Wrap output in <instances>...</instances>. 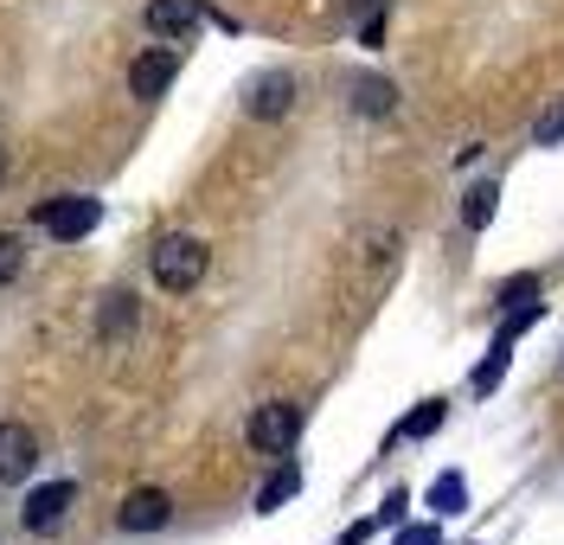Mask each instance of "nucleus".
Returning <instances> with one entry per match:
<instances>
[{"mask_svg": "<svg viewBox=\"0 0 564 545\" xmlns=\"http://www.w3.org/2000/svg\"><path fill=\"white\" fill-rule=\"evenodd\" d=\"M206 238H193V231H161L154 238V251H148V270H154V283L167 295H186V290H199V276H206Z\"/></svg>", "mask_w": 564, "mask_h": 545, "instance_id": "1", "label": "nucleus"}, {"mask_svg": "<svg viewBox=\"0 0 564 545\" xmlns=\"http://www.w3.org/2000/svg\"><path fill=\"white\" fill-rule=\"evenodd\" d=\"M97 218H104V206H97L90 193H58V199H45L33 212V225L45 238H58V244H77V238L97 231Z\"/></svg>", "mask_w": 564, "mask_h": 545, "instance_id": "2", "label": "nucleus"}, {"mask_svg": "<svg viewBox=\"0 0 564 545\" xmlns=\"http://www.w3.org/2000/svg\"><path fill=\"white\" fill-rule=\"evenodd\" d=\"M250 449L257 456H289L295 449V436H302V404H289V399H276V404H263L257 417H250Z\"/></svg>", "mask_w": 564, "mask_h": 545, "instance_id": "3", "label": "nucleus"}, {"mask_svg": "<svg viewBox=\"0 0 564 545\" xmlns=\"http://www.w3.org/2000/svg\"><path fill=\"white\" fill-rule=\"evenodd\" d=\"M70 501H77V488L70 481H45V488H33L26 494V508H20V520H26V533H58L65 526Z\"/></svg>", "mask_w": 564, "mask_h": 545, "instance_id": "4", "label": "nucleus"}, {"mask_svg": "<svg viewBox=\"0 0 564 545\" xmlns=\"http://www.w3.org/2000/svg\"><path fill=\"white\" fill-rule=\"evenodd\" d=\"M180 77V58L167 52V45H154V52H141L135 65H129V90H135L141 103H154V97H167Z\"/></svg>", "mask_w": 564, "mask_h": 545, "instance_id": "5", "label": "nucleus"}, {"mask_svg": "<svg viewBox=\"0 0 564 545\" xmlns=\"http://www.w3.org/2000/svg\"><path fill=\"white\" fill-rule=\"evenodd\" d=\"M148 33L154 39H193L199 26H206V7L199 0H148Z\"/></svg>", "mask_w": 564, "mask_h": 545, "instance_id": "6", "label": "nucleus"}, {"mask_svg": "<svg viewBox=\"0 0 564 545\" xmlns=\"http://www.w3.org/2000/svg\"><path fill=\"white\" fill-rule=\"evenodd\" d=\"M167 520H174V501H167L161 488H135V494L116 508V526H122V533H161Z\"/></svg>", "mask_w": 564, "mask_h": 545, "instance_id": "7", "label": "nucleus"}, {"mask_svg": "<svg viewBox=\"0 0 564 545\" xmlns=\"http://www.w3.org/2000/svg\"><path fill=\"white\" fill-rule=\"evenodd\" d=\"M39 469V436L26 424H0V481H26Z\"/></svg>", "mask_w": 564, "mask_h": 545, "instance_id": "8", "label": "nucleus"}, {"mask_svg": "<svg viewBox=\"0 0 564 545\" xmlns=\"http://www.w3.org/2000/svg\"><path fill=\"white\" fill-rule=\"evenodd\" d=\"M245 109L257 116V122H276V116H289V109H295V77H289V72H263L257 84H250Z\"/></svg>", "mask_w": 564, "mask_h": 545, "instance_id": "9", "label": "nucleus"}, {"mask_svg": "<svg viewBox=\"0 0 564 545\" xmlns=\"http://www.w3.org/2000/svg\"><path fill=\"white\" fill-rule=\"evenodd\" d=\"M347 103H352V116H391L398 109V84L391 77H372V72H359V77H347Z\"/></svg>", "mask_w": 564, "mask_h": 545, "instance_id": "10", "label": "nucleus"}, {"mask_svg": "<svg viewBox=\"0 0 564 545\" xmlns=\"http://www.w3.org/2000/svg\"><path fill=\"white\" fill-rule=\"evenodd\" d=\"M295 494H302V469H295V462H282V469L270 475L263 488H257V513H276V508H289Z\"/></svg>", "mask_w": 564, "mask_h": 545, "instance_id": "11", "label": "nucleus"}, {"mask_svg": "<svg viewBox=\"0 0 564 545\" xmlns=\"http://www.w3.org/2000/svg\"><path fill=\"white\" fill-rule=\"evenodd\" d=\"M129 327H135V295H129V290L104 295V315H97V334H104V340H116V334H129Z\"/></svg>", "mask_w": 564, "mask_h": 545, "instance_id": "12", "label": "nucleus"}, {"mask_svg": "<svg viewBox=\"0 0 564 545\" xmlns=\"http://www.w3.org/2000/svg\"><path fill=\"white\" fill-rule=\"evenodd\" d=\"M494 206H500V186H468V199H462V225H468V231H481V225H488L494 218Z\"/></svg>", "mask_w": 564, "mask_h": 545, "instance_id": "13", "label": "nucleus"}, {"mask_svg": "<svg viewBox=\"0 0 564 545\" xmlns=\"http://www.w3.org/2000/svg\"><path fill=\"white\" fill-rule=\"evenodd\" d=\"M507 353H513V334L500 327V340L488 347V360H481V372H475V392H494V385H500V372H507Z\"/></svg>", "mask_w": 564, "mask_h": 545, "instance_id": "14", "label": "nucleus"}, {"mask_svg": "<svg viewBox=\"0 0 564 545\" xmlns=\"http://www.w3.org/2000/svg\"><path fill=\"white\" fill-rule=\"evenodd\" d=\"M347 7H352V20H359V39L379 45V39H386V7L391 0H347Z\"/></svg>", "mask_w": 564, "mask_h": 545, "instance_id": "15", "label": "nucleus"}, {"mask_svg": "<svg viewBox=\"0 0 564 545\" xmlns=\"http://www.w3.org/2000/svg\"><path fill=\"white\" fill-rule=\"evenodd\" d=\"M430 508L443 513V520L468 508V488H462V475H436V488H430Z\"/></svg>", "mask_w": 564, "mask_h": 545, "instance_id": "16", "label": "nucleus"}, {"mask_svg": "<svg viewBox=\"0 0 564 545\" xmlns=\"http://www.w3.org/2000/svg\"><path fill=\"white\" fill-rule=\"evenodd\" d=\"M20 270H26L20 238H13V231H0V290H7V283H20Z\"/></svg>", "mask_w": 564, "mask_h": 545, "instance_id": "17", "label": "nucleus"}, {"mask_svg": "<svg viewBox=\"0 0 564 545\" xmlns=\"http://www.w3.org/2000/svg\"><path fill=\"white\" fill-rule=\"evenodd\" d=\"M532 142H539V148H558L564 142V103H552L539 122H532Z\"/></svg>", "mask_w": 564, "mask_h": 545, "instance_id": "18", "label": "nucleus"}, {"mask_svg": "<svg viewBox=\"0 0 564 545\" xmlns=\"http://www.w3.org/2000/svg\"><path fill=\"white\" fill-rule=\"evenodd\" d=\"M436 424H443V404H423V411H411V417L398 424V436H430Z\"/></svg>", "mask_w": 564, "mask_h": 545, "instance_id": "19", "label": "nucleus"}, {"mask_svg": "<svg viewBox=\"0 0 564 545\" xmlns=\"http://www.w3.org/2000/svg\"><path fill=\"white\" fill-rule=\"evenodd\" d=\"M532 295H539V276H513V283L500 290V302H513V308H520V302H532Z\"/></svg>", "mask_w": 564, "mask_h": 545, "instance_id": "20", "label": "nucleus"}, {"mask_svg": "<svg viewBox=\"0 0 564 545\" xmlns=\"http://www.w3.org/2000/svg\"><path fill=\"white\" fill-rule=\"evenodd\" d=\"M398 545H443V539H436V526H404Z\"/></svg>", "mask_w": 564, "mask_h": 545, "instance_id": "21", "label": "nucleus"}, {"mask_svg": "<svg viewBox=\"0 0 564 545\" xmlns=\"http://www.w3.org/2000/svg\"><path fill=\"white\" fill-rule=\"evenodd\" d=\"M0 181H7V154H0Z\"/></svg>", "mask_w": 564, "mask_h": 545, "instance_id": "22", "label": "nucleus"}]
</instances>
